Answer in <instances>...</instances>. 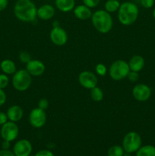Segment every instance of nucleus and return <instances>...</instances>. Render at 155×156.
I'll use <instances>...</instances> for the list:
<instances>
[{
    "label": "nucleus",
    "mask_w": 155,
    "mask_h": 156,
    "mask_svg": "<svg viewBox=\"0 0 155 156\" xmlns=\"http://www.w3.org/2000/svg\"><path fill=\"white\" fill-rule=\"evenodd\" d=\"M37 8L32 0H17L14 6V14L17 19L23 22H31L36 18Z\"/></svg>",
    "instance_id": "1"
},
{
    "label": "nucleus",
    "mask_w": 155,
    "mask_h": 156,
    "mask_svg": "<svg viewBox=\"0 0 155 156\" xmlns=\"http://www.w3.org/2000/svg\"><path fill=\"white\" fill-rule=\"evenodd\" d=\"M117 13L120 24L124 26H130L138 19L139 9L135 3L129 1L124 2L121 3Z\"/></svg>",
    "instance_id": "2"
},
{
    "label": "nucleus",
    "mask_w": 155,
    "mask_h": 156,
    "mask_svg": "<svg viewBox=\"0 0 155 156\" xmlns=\"http://www.w3.org/2000/svg\"><path fill=\"white\" fill-rule=\"evenodd\" d=\"M91 20L94 28L100 34L109 33L113 26L111 14L105 9H98L93 12Z\"/></svg>",
    "instance_id": "3"
},
{
    "label": "nucleus",
    "mask_w": 155,
    "mask_h": 156,
    "mask_svg": "<svg viewBox=\"0 0 155 156\" xmlns=\"http://www.w3.org/2000/svg\"><path fill=\"white\" fill-rule=\"evenodd\" d=\"M12 86L16 91L23 92L28 89L32 83V76L26 69L17 70L12 79Z\"/></svg>",
    "instance_id": "4"
},
{
    "label": "nucleus",
    "mask_w": 155,
    "mask_h": 156,
    "mask_svg": "<svg viewBox=\"0 0 155 156\" xmlns=\"http://www.w3.org/2000/svg\"><path fill=\"white\" fill-rule=\"evenodd\" d=\"M130 72L129 63L123 59L114 61L109 68V75L114 81H121L127 78Z\"/></svg>",
    "instance_id": "5"
},
{
    "label": "nucleus",
    "mask_w": 155,
    "mask_h": 156,
    "mask_svg": "<svg viewBox=\"0 0 155 156\" xmlns=\"http://www.w3.org/2000/svg\"><path fill=\"white\" fill-rule=\"evenodd\" d=\"M142 140L138 133L135 131H131L125 135L122 140V148L124 151L128 153L136 152L141 146Z\"/></svg>",
    "instance_id": "6"
},
{
    "label": "nucleus",
    "mask_w": 155,
    "mask_h": 156,
    "mask_svg": "<svg viewBox=\"0 0 155 156\" xmlns=\"http://www.w3.org/2000/svg\"><path fill=\"white\" fill-rule=\"evenodd\" d=\"M19 134V128L15 122L9 120L5 124L1 126L0 135L3 140L13 142L18 138Z\"/></svg>",
    "instance_id": "7"
},
{
    "label": "nucleus",
    "mask_w": 155,
    "mask_h": 156,
    "mask_svg": "<svg viewBox=\"0 0 155 156\" xmlns=\"http://www.w3.org/2000/svg\"><path fill=\"white\" fill-rule=\"evenodd\" d=\"M47 117L46 111L40 109L37 107L33 108L29 114V122L33 127L36 129L42 128L46 123Z\"/></svg>",
    "instance_id": "8"
},
{
    "label": "nucleus",
    "mask_w": 155,
    "mask_h": 156,
    "mask_svg": "<svg viewBox=\"0 0 155 156\" xmlns=\"http://www.w3.org/2000/svg\"><path fill=\"white\" fill-rule=\"evenodd\" d=\"M51 42L56 46H64L68 41V34L65 29L59 25L53 26L50 33Z\"/></svg>",
    "instance_id": "9"
},
{
    "label": "nucleus",
    "mask_w": 155,
    "mask_h": 156,
    "mask_svg": "<svg viewBox=\"0 0 155 156\" xmlns=\"http://www.w3.org/2000/svg\"><path fill=\"white\" fill-rule=\"evenodd\" d=\"M132 96L139 102L147 101L151 96V89L145 84H137L132 88Z\"/></svg>",
    "instance_id": "10"
},
{
    "label": "nucleus",
    "mask_w": 155,
    "mask_h": 156,
    "mask_svg": "<svg viewBox=\"0 0 155 156\" xmlns=\"http://www.w3.org/2000/svg\"><path fill=\"white\" fill-rule=\"evenodd\" d=\"M78 82L83 88L91 90L97 86L98 79L94 73L90 71H83L79 74Z\"/></svg>",
    "instance_id": "11"
},
{
    "label": "nucleus",
    "mask_w": 155,
    "mask_h": 156,
    "mask_svg": "<svg viewBox=\"0 0 155 156\" xmlns=\"http://www.w3.org/2000/svg\"><path fill=\"white\" fill-rule=\"evenodd\" d=\"M33 150L31 143L26 139H22L15 143L13 151L15 156H30Z\"/></svg>",
    "instance_id": "12"
},
{
    "label": "nucleus",
    "mask_w": 155,
    "mask_h": 156,
    "mask_svg": "<svg viewBox=\"0 0 155 156\" xmlns=\"http://www.w3.org/2000/svg\"><path fill=\"white\" fill-rule=\"evenodd\" d=\"M25 69L31 76L38 77L43 74L46 70V66L43 62H41L39 59H32L26 64Z\"/></svg>",
    "instance_id": "13"
},
{
    "label": "nucleus",
    "mask_w": 155,
    "mask_h": 156,
    "mask_svg": "<svg viewBox=\"0 0 155 156\" xmlns=\"http://www.w3.org/2000/svg\"><path fill=\"white\" fill-rule=\"evenodd\" d=\"M55 8L50 4H44L37 9V18L43 21L52 19L55 15Z\"/></svg>",
    "instance_id": "14"
},
{
    "label": "nucleus",
    "mask_w": 155,
    "mask_h": 156,
    "mask_svg": "<svg viewBox=\"0 0 155 156\" xmlns=\"http://www.w3.org/2000/svg\"><path fill=\"white\" fill-rule=\"evenodd\" d=\"M73 12H74V15L75 16V18L79 20H81V21L91 19L93 14V12H91V9L84 5V4L75 6L74 9H73Z\"/></svg>",
    "instance_id": "15"
},
{
    "label": "nucleus",
    "mask_w": 155,
    "mask_h": 156,
    "mask_svg": "<svg viewBox=\"0 0 155 156\" xmlns=\"http://www.w3.org/2000/svg\"><path fill=\"white\" fill-rule=\"evenodd\" d=\"M6 114H7L9 120L18 123L23 118L24 111H23V108L19 105H12L9 107V109L7 110Z\"/></svg>",
    "instance_id": "16"
},
{
    "label": "nucleus",
    "mask_w": 155,
    "mask_h": 156,
    "mask_svg": "<svg viewBox=\"0 0 155 156\" xmlns=\"http://www.w3.org/2000/svg\"><path fill=\"white\" fill-rule=\"evenodd\" d=\"M128 63H129L130 71L139 73L144 69V65H145V61H144V58L140 55H135L132 57H131Z\"/></svg>",
    "instance_id": "17"
},
{
    "label": "nucleus",
    "mask_w": 155,
    "mask_h": 156,
    "mask_svg": "<svg viewBox=\"0 0 155 156\" xmlns=\"http://www.w3.org/2000/svg\"><path fill=\"white\" fill-rule=\"evenodd\" d=\"M55 5L60 12L68 13L75 7V0H55Z\"/></svg>",
    "instance_id": "18"
},
{
    "label": "nucleus",
    "mask_w": 155,
    "mask_h": 156,
    "mask_svg": "<svg viewBox=\"0 0 155 156\" xmlns=\"http://www.w3.org/2000/svg\"><path fill=\"white\" fill-rule=\"evenodd\" d=\"M0 69L2 72L6 75H14L17 71V67L15 62L12 59H3L0 63Z\"/></svg>",
    "instance_id": "19"
},
{
    "label": "nucleus",
    "mask_w": 155,
    "mask_h": 156,
    "mask_svg": "<svg viewBox=\"0 0 155 156\" xmlns=\"http://www.w3.org/2000/svg\"><path fill=\"white\" fill-rule=\"evenodd\" d=\"M135 156H155V146L152 145L141 146L135 152Z\"/></svg>",
    "instance_id": "20"
},
{
    "label": "nucleus",
    "mask_w": 155,
    "mask_h": 156,
    "mask_svg": "<svg viewBox=\"0 0 155 156\" xmlns=\"http://www.w3.org/2000/svg\"><path fill=\"white\" fill-rule=\"evenodd\" d=\"M120 2L119 0H106L104 4V9L109 13L118 12L120 7Z\"/></svg>",
    "instance_id": "21"
},
{
    "label": "nucleus",
    "mask_w": 155,
    "mask_h": 156,
    "mask_svg": "<svg viewBox=\"0 0 155 156\" xmlns=\"http://www.w3.org/2000/svg\"><path fill=\"white\" fill-rule=\"evenodd\" d=\"M90 94H91V99L95 102L101 101L103 98V91H102L101 88L97 86L91 88Z\"/></svg>",
    "instance_id": "22"
},
{
    "label": "nucleus",
    "mask_w": 155,
    "mask_h": 156,
    "mask_svg": "<svg viewBox=\"0 0 155 156\" xmlns=\"http://www.w3.org/2000/svg\"><path fill=\"white\" fill-rule=\"evenodd\" d=\"M124 153L125 151L122 146H120L119 145L111 146L107 151L108 156H123Z\"/></svg>",
    "instance_id": "23"
},
{
    "label": "nucleus",
    "mask_w": 155,
    "mask_h": 156,
    "mask_svg": "<svg viewBox=\"0 0 155 156\" xmlns=\"http://www.w3.org/2000/svg\"><path fill=\"white\" fill-rule=\"evenodd\" d=\"M95 72L98 76H105L107 73V68L103 63H98L95 66Z\"/></svg>",
    "instance_id": "24"
},
{
    "label": "nucleus",
    "mask_w": 155,
    "mask_h": 156,
    "mask_svg": "<svg viewBox=\"0 0 155 156\" xmlns=\"http://www.w3.org/2000/svg\"><path fill=\"white\" fill-rule=\"evenodd\" d=\"M9 78L8 75L5 74V73H2L0 74V88L2 89H5L8 87L9 85Z\"/></svg>",
    "instance_id": "25"
},
{
    "label": "nucleus",
    "mask_w": 155,
    "mask_h": 156,
    "mask_svg": "<svg viewBox=\"0 0 155 156\" xmlns=\"http://www.w3.org/2000/svg\"><path fill=\"white\" fill-rule=\"evenodd\" d=\"M19 60L21 61L23 63L27 64L29 61H30L32 59L31 56H30V53L27 51H22L19 53Z\"/></svg>",
    "instance_id": "26"
},
{
    "label": "nucleus",
    "mask_w": 155,
    "mask_h": 156,
    "mask_svg": "<svg viewBox=\"0 0 155 156\" xmlns=\"http://www.w3.org/2000/svg\"><path fill=\"white\" fill-rule=\"evenodd\" d=\"M82 2L90 9H94L100 4V0H82Z\"/></svg>",
    "instance_id": "27"
},
{
    "label": "nucleus",
    "mask_w": 155,
    "mask_h": 156,
    "mask_svg": "<svg viewBox=\"0 0 155 156\" xmlns=\"http://www.w3.org/2000/svg\"><path fill=\"white\" fill-rule=\"evenodd\" d=\"M127 79L132 82H136L139 79V73L130 71L127 76Z\"/></svg>",
    "instance_id": "28"
},
{
    "label": "nucleus",
    "mask_w": 155,
    "mask_h": 156,
    "mask_svg": "<svg viewBox=\"0 0 155 156\" xmlns=\"http://www.w3.org/2000/svg\"><path fill=\"white\" fill-rule=\"evenodd\" d=\"M140 3L144 9H150L154 5V0H140Z\"/></svg>",
    "instance_id": "29"
},
{
    "label": "nucleus",
    "mask_w": 155,
    "mask_h": 156,
    "mask_svg": "<svg viewBox=\"0 0 155 156\" xmlns=\"http://www.w3.org/2000/svg\"><path fill=\"white\" fill-rule=\"evenodd\" d=\"M48 107H49V101L46 98L40 99V101H38V108L46 111V110L48 108Z\"/></svg>",
    "instance_id": "30"
},
{
    "label": "nucleus",
    "mask_w": 155,
    "mask_h": 156,
    "mask_svg": "<svg viewBox=\"0 0 155 156\" xmlns=\"http://www.w3.org/2000/svg\"><path fill=\"white\" fill-rule=\"evenodd\" d=\"M33 156H55L51 151L48 149H42L36 152Z\"/></svg>",
    "instance_id": "31"
},
{
    "label": "nucleus",
    "mask_w": 155,
    "mask_h": 156,
    "mask_svg": "<svg viewBox=\"0 0 155 156\" xmlns=\"http://www.w3.org/2000/svg\"><path fill=\"white\" fill-rule=\"evenodd\" d=\"M6 100H7V96H6L4 89L0 88V107L5 104Z\"/></svg>",
    "instance_id": "32"
},
{
    "label": "nucleus",
    "mask_w": 155,
    "mask_h": 156,
    "mask_svg": "<svg viewBox=\"0 0 155 156\" xmlns=\"http://www.w3.org/2000/svg\"><path fill=\"white\" fill-rule=\"evenodd\" d=\"M8 121H9V118H8L6 113L0 111V126H2Z\"/></svg>",
    "instance_id": "33"
},
{
    "label": "nucleus",
    "mask_w": 155,
    "mask_h": 156,
    "mask_svg": "<svg viewBox=\"0 0 155 156\" xmlns=\"http://www.w3.org/2000/svg\"><path fill=\"white\" fill-rule=\"evenodd\" d=\"M0 156H15V155L12 151H10L9 149H2L0 150Z\"/></svg>",
    "instance_id": "34"
},
{
    "label": "nucleus",
    "mask_w": 155,
    "mask_h": 156,
    "mask_svg": "<svg viewBox=\"0 0 155 156\" xmlns=\"http://www.w3.org/2000/svg\"><path fill=\"white\" fill-rule=\"evenodd\" d=\"M9 0H0V12H2L7 8Z\"/></svg>",
    "instance_id": "35"
},
{
    "label": "nucleus",
    "mask_w": 155,
    "mask_h": 156,
    "mask_svg": "<svg viewBox=\"0 0 155 156\" xmlns=\"http://www.w3.org/2000/svg\"><path fill=\"white\" fill-rule=\"evenodd\" d=\"M10 146H11V142L6 141V140H3L2 143V149H9Z\"/></svg>",
    "instance_id": "36"
},
{
    "label": "nucleus",
    "mask_w": 155,
    "mask_h": 156,
    "mask_svg": "<svg viewBox=\"0 0 155 156\" xmlns=\"http://www.w3.org/2000/svg\"><path fill=\"white\" fill-rule=\"evenodd\" d=\"M152 16H153V19L155 20V8H154V9H153V12H152Z\"/></svg>",
    "instance_id": "37"
}]
</instances>
